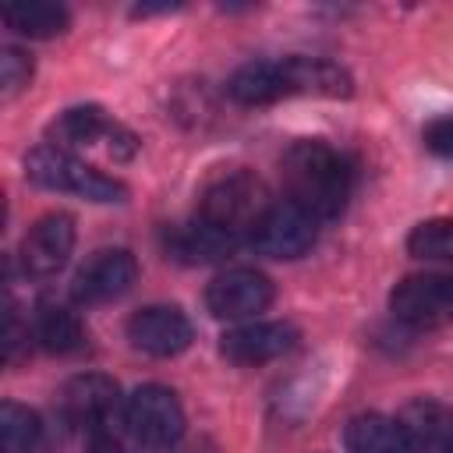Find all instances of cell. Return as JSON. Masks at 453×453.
I'll return each mask as SVG.
<instances>
[{
  "label": "cell",
  "instance_id": "cell-1",
  "mask_svg": "<svg viewBox=\"0 0 453 453\" xmlns=\"http://www.w3.org/2000/svg\"><path fill=\"white\" fill-rule=\"evenodd\" d=\"M280 177H283L287 202L308 212L315 223L336 219L347 209V198L354 188V170L347 156L315 138H301L283 152Z\"/></svg>",
  "mask_w": 453,
  "mask_h": 453
},
{
  "label": "cell",
  "instance_id": "cell-2",
  "mask_svg": "<svg viewBox=\"0 0 453 453\" xmlns=\"http://www.w3.org/2000/svg\"><path fill=\"white\" fill-rule=\"evenodd\" d=\"M269 205H273L269 191L251 170H226V173H219L205 184V191L198 195L195 216L226 230V234H234V237H241L248 244L251 230L269 212Z\"/></svg>",
  "mask_w": 453,
  "mask_h": 453
},
{
  "label": "cell",
  "instance_id": "cell-3",
  "mask_svg": "<svg viewBox=\"0 0 453 453\" xmlns=\"http://www.w3.org/2000/svg\"><path fill=\"white\" fill-rule=\"evenodd\" d=\"M25 177L46 191H67V195H78V198H88V202H124L127 188L81 163L78 156H71L67 149H57V145H39L25 156Z\"/></svg>",
  "mask_w": 453,
  "mask_h": 453
},
{
  "label": "cell",
  "instance_id": "cell-4",
  "mask_svg": "<svg viewBox=\"0 0 453 453\" xmlns=\"http://www.w3.org/2000/svg\"><path fill=\"white\" fill-rule=\"evenodd\" d=\"M124 428L138 446L166 449L184 435V407L173 389L149 382L124 400Z\"/></svg>",
  "mask_w": 453,
  "mask_h": 453
},
{
  "label": "cell",
  "instance_id": "cell-5",
  "mask_svg": "<svg viewBox=\"0 0 453 453\" xmlns=\"http://www.w3.org/2000/svg\"><path fill=\"white\" fill-rule=\"evenodd\" d=\"M60 418L74 432H88L92 439L110 435V425L117 418H124V403H120L117 382L110 375H99V372L74 375L60 389Z\"/></svg>",
  "mask_w": 453,
  "mask_h": 453
},
{
  "label": "cell",
  "instance_id": "cell-6",
  "mask_svg": "<svg viewBox=\"0 0 453 453\" xmlns=\"http://www.w3.org/2000/svg\"><path fill=\"white\" fill-rule=\"evenodd\" d=\"M46 138H50V145H57V149H92V145H103L110 156H117V159H127V156H134V149H138V138L124 127V124H117L103 106H71V110H64L50 127H46Z\"/></svg>",
  "mask_w": 453,
  "mask_h": 453
},
{
  "label": "cell",
  "instance_id": "cell-7",
  "mask_svg": "<svg viewBox=\"0 0 453 453\" xmlns=\"http://www.w3.org/2000/svg\"><path fill=\"white\" fill-rule=\"evenodd\" d=\"M389 311L414 329H439L453 322V273L403 276L389 294Z\"/></svg>",
  "mask_w": 453,
  "mask_h": 453
},
{
  "label": "cell",
  "instance_id": "cell-8",
  "mask_svg": "<svg viewBox=\"0 0 453 453\" xmlns=\"http://www.w3.org/2000/svg\"><path fill=\"white\" fill-rule=\"evenodd\" d=\"M315 237H319V223L308 212H301L290 202H273L269 212L251 230L248 244L265 258H301L304 251H311Z\"/></svg>",
  "mask_w": 453,
  "mask_h": 453
},
{
  "label": "cell",
  "instance_id": "cell-9",
  "mask_svg": "<svg viewBox=\"0 0 453 453\" xmlns=\"http://www.w3.org/2000/svg\"><path fill=\"white\" fill-rule=\"evenodd\" d=\"M273 304V280L258 269H226L209 280L205 287V308L216 319H251Z\"/></svg>",
  "mask_w": 453,
  "mask_h": 453
},
{
  "label": "cell",
  "instance_id": "cell-10",
  "mask_svg": "<svg viewBox=\"0 0 453 453\" xmlns=\"http://www.w3.org/2000/svg\"><path fill=\"white\" fill-rule=\"evenodd\" d=\"M138 280V262L127 248H106V251H96L78 273H74V283H71V297L78 304H106V301H117L124 297Z\"/></svg>",
  "mask_w": 453,
  "mask_h": 453
},
{
  "label": "cell",
  "instance_id": "cell-11",
  "mask_svg": "<svg viewBox=\"0 0 453 453\" xmlns=\"http://www.w3.org/2000/svg\"><path fill=\"white\" fill-rule=\"evenodd\" d=\"M71 248H74V219L67 212H46L21 237L18 258H21V269L28 276L46 280L67 265Z\"/></svg>",
  "mask_w": 453,
  "mask_h": 453
},
{
  "label": "cell",
  "instance_id": "cell-12",
  "mask_svg": "<svg viewBox=\"0 0 453 453\" xmlns=\"http://www.w3.org/2000/svg\"><path fill=\"white\" fill-rule=\"evenodd\" d=\"M191 319L173 304H149L127 319V340L134 350L152 357H173L191 347Z\"/></svg>",
  "mask_w": 453,
  "mask_h": 453
},
{
  "label": "cell",
  "instance_id": "cell-13",
  "mask_svg": "<svg viewBox=\"0 0 453 453\" xmlns=\"http://www.w3.org/2000/svg\"><path fill=\"white\" fill-rule=\"evenodd\" d=\"M297 343V329L290 322H248L223 333L219 350L234 365H265L283 357Z\"/></svg>",
  "mask_w": 453,
  "mask_h": 453
},
{
  "label": "cell",
  "instance_id": "cell-14",
  "mask_svg": "<svg viewBox=\"0 0 453 453\" xmlns=\"http://www.w3.org/2000/svg\"><path fill=\"white\" fill-rule=\"evenodd\" d=\"M163 244H166V255L173 262L205 265V262H219L226 255H234L244 241L226 234V230H219V226H212V223H205V219H198V216H191L188 223L170 226Z\"/></svg>",
  "mask_w": 453,
  "mask_h": 453
},
{
  "label": "cell",
  "instance_id": "cell-15",
  "mask_svg": "<svg viewBox=\"0 0 453 453\" xmlns=\"http://www.w3.org/2000/svg\"><path fill=\"white\" fill-rule=\"evenodd\" d=\"M226 92L241 106H269L276 99H287L290 96V88H287V67H283V60H251V64H241L230 74Z\"/></svg>",
  "mask_w": 453,
  "mask_h": 453
},
{
  "label": "cell",
  "instance_id": "cell-16",
  "mask_svg": "<svg viewBox=\"0 0 453 453\" xmlns=\"http://www.w3.org/2000/svg\"><path fill=\"white\" fill-rule=\"evenodd\" d=\"M283 67L290 96H350V74L326 57H287Z\"/></svg>",
  "mask_w": 453,
  "mask_h": 453
},
{
  "label": "cell",
  "instance_id": "cell-17",
  "mask_svg": "<svg viewBox=\"0 0 453 453\" xmlns=\"http://www.w3.org/2000/svg\"><path fill=\"white\" fill-rule=\"evenodd\" d=\"M400 425L411 439V453H418V449L449 453V442H453V411L449 407H442L435 400H414L403 407Z\"/></svg>",
  "mask_w": 453,
  "mask_h": 453
},
{
  "label": "cell",
  "instance_id": "cell-18",
  "mask_svg": "<svg viewBox=\"0 0 453 453\" xmlns=\"http://www.w3.org/2000/svg\"><path fill=\"white\" fill-rule=\"evenodd\" d=\"M347 453H411V439L400 418L389 414H357L343 432Z\"/></svg>",
  "mask_w": 453,
  "mask_h": 453
},
{
  "label": "cell",
  "instance_id": "cell-19",
  "mask_svg": "<svg viewBox=\"0 0 453 453\" xmlns=\"http://www.w3.org/2000/svg\"><path fill=\"white\" fill-rule=\"evenodd\" d=\"M35 340L50 354H74L85 347V326L67 304L42 301L35 308Z\"/></svg>",
  "mask_w": 453,
  "mask_h": 453
},
{
  "label": "cell",
  "instance_id": "cell-20",
  "mask_svg": "<svg viewBox=\"0 0 453 453\" xmlns=\"http://www.w3.org/2000/svg\"><path fill=\"white\" fill-rule=\"evenodd\" d=\"M4 21H7L18 35H28V39H53V35L67 32L71 14H67V7L50 4V0H18V4H7V7H4Z\"/></svg>",
  "mask_w": 453,
  "mask_h": 453
},
{
  "label": "cell",
  "instance_id": "cell-21",
  "mask_svg": "<svg viewBox=\"0 0 453 453\" xmlns=\"http://www.w3.org/2000/svg\"><path fill=\"white\" fill-rule=\"evenodd\" d=\"M39 439H42L39 414L14 400H4L0 403V453H32Z\"/></svg>",
  "mask_w": 453,
  "mask_h": 453
},
{
  "label": "cell",
  "instance_id": "cell-22",
  "mask_svg": "<svg viewBox=\"0 0 453 453\" xmlns=\"http://www.w3.org/2000/svg\"><path fill=\"white\" fill-rule=\"evenodd\" d=\"M407 251L425 262L453 265V219H425L407 234Z\"/></svg>",
  "mask_w": 453,
  "mask_h": 453
},
{
  "label": "cell",
  "instance_id": "cell-23",
  "mask_svg": "<svg viewBox=\"0 0 453 453\" xmlns=\"http://www.w3.org/2000/svg\"><path fill=\"white\" fill-rule=\"evenodd\" d=\"M28 78H32V60H28V53H21V50L7 46V50H4V57H0L4 99H14V96H18V92L28 85Z\"/></svg>",
  "mask_w": 453,
  "mask_h": 453
},
{
  "label": "cell",
  "instance_id": "cell-24",
  "mask_svg": "<svg viewBox=\"0 0 453 453\" xmlns=\"http://www.w3.org/2000/svg\"><path fill=\"white\" fill-rule=\"evenodd\" d=\"M425 149L435 156H453V117H435L425 124Z\"/></svg>",
  "mask_w": 453,
  "mask_h": 453
},
{
  "label": "cell",
  "instance_id": "cell-25",
  "mask_svg": "<svg viewBox=\"0 0 453 453\" xmlns=\"http://www.w3.org/2000/svg\"><path fill=\"white\" fill-rule=\"evenodd\" d=\"M88 453H124L110 435H103V439H92V446H88Z\"/></svg>",
  "mask_w": 453,
  "mask_h": 453
},
{
  "label": "cell",
  "instance_id": "cell-26",
  "mask_svg": "<svg viewBox=\"0 0 453 453\" xmlns=\"http://www.w3.org/2000/svg\"><path fill=\"white\" fill-rule=\"evenodd\" d=\"M449 453H453V442H449Z\"/></svg>",
  "mask_w": 453,
  "mask_h": 453
}]
</instances>
